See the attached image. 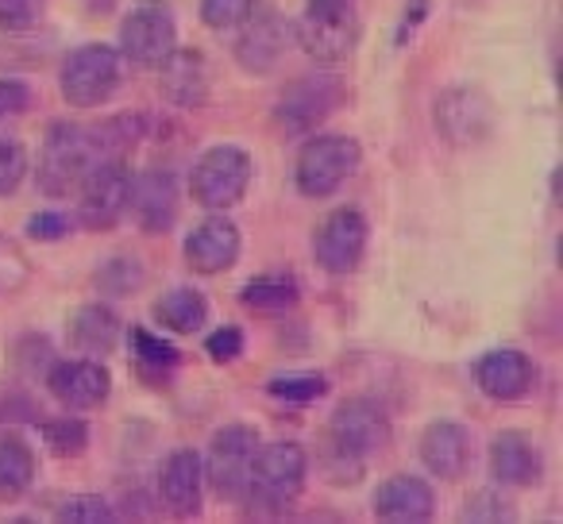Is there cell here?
Returning a JSON list of instances; mask_svg holds the SVG:
<instances>
[{
    "mask_svg": "<svg viewBox=\"0 0 563 524\" xmlns=\"http://www.w3.org/2000/svg\"><path fill=\"white\" fill-rule=\"evenodd\" d=\"M390 421L371 398H347L332 413L329 432H324V475L340 486H352L367 475V459L386 444Z\"/></svg>",
    "mask_w": 563,
    "mask_h": 524,
    "instance_id": "1",
    "label": "cell"
},
{
    "mask_svg": "<svg viewBox=\"0 0 563 524\" xmlns=\"http://www.w3.org/2000/svg\"><path fill=\"white\" fill-rule=\"evenodd\" d=\"M104 155L101 135L97 127H78V124H55L47 135H43V150H40V170H35V181H40L43 197H70L78 193L81 178L93 170Z\"/></svg>",
    "mask_w": 563,
    "mask_h": 524,
    "instance_id": "2",
    "label": "cell"
},
{
    "mask_svg": "<svg viewBox=\"0 0 563 524\" xmlns=\"http://www.w3.org/2000/svg\"><path fill=\"white\" fill-rule=\"evenodd\" d=\"M290 27L298 47L321 66H340L355 55L363 40L355 0H306L301 16Z\"/></svg>",
    "mask_w": 563,
    "mask_h": 524,
    "instance_id": "3",
    "label": "cell"
},
{
    "mask_svg": "<svg viewBox=\"0 0 563 524\" xmlns=\"http://www.w3.org/2000/svg\"><path fill=\"white\" fill-rule=\"evenodd\" d=\"M120 81H124V58L109 43H86V47H74L63 58V70H58V93L70 109L89 112L101 109L117 97Z\"/></svg>",
    "mask_w": 563,
    "mask_h": 524,
    "instance_id": "4",
    "label": "cell"
},
{
    "mask_svg": "<svg viewBox=\"0 0 563 524\" xmlns=\"http://www.w3.org/2000/svg\"><path fill=\"white\" fill-rule=\"evenodd\" d=\"M251 178H255V163L251 150L240 143H217L209 147L194 166H189V197L201 204L205 212H224L247 197Z\"/></svg>",
    "mask_w": 563,
    "mask_h": 524,
    "instance_id": "5",
    "label": "cell"
},
{
    "mask_svg": "<svg viewBox=\"0 0 563 524\" xmlns=\"http://www.w3.org/2000/svg\"><path fill=\"white\" fill-rule=\"evenodd\" d=\"M360 163H363L360 140L340 132H321L301 143L298 163H294V186H298V193L324 201V197H332L360 170Z\"/></svg>",
    "mask_w": 563,
    "mask_h": 524,
    "instance_id": "6",
    "label": "cell"
},
{
    "mask_svg": "<svg viewBox=\"0 0 563 524\" xmlns=\"http://www.w3.org/2000/svg\"><path fill=\"white\" fill-rule=\"evenodd\" d=\"M120 58L135 70H158L178 51V16L166 0H140L120 20Z\"/></svg>",
    "mask_w": 563,
    "mask_h": 524,
    "instance_id": "7",
    "label": "cell"
},
{
    "mask_svg": "<svg viewBox=\"0 0 563 524\" xmlns=\"http://www.w3.org/2000/svg\"><path fill=\"white\" fill-rule=\"evenodd\" d=\"M309 478V455L294 439H274V444H258L255 467H251V490L247 501H255V509L278 513L286 509Z\"/></svg>",
    "mask_w": 563,
    "mask_h": 524,
    "instance_id": "8",
    "label": "cell"
},
{
    "mask_svg": "<svg viewBox=\"0 0 563 524\" xmlns=\"http://www.w3.org/2000/svg\"><path fill=\"white\" fill-rule=\"evenodd\" d=\"M258 432L251 424H224L217 428L209 444V455H201L205 462V490H212L220 501L235 505V501H247L251 490V467H255L258 451Z\"/></svg>",
    "mask_w": 563,
    "mask_h": 524,
    "instance_id": "9",
    "label": "cell"
},
{
    "mask_svg": "<svg viewBox=\"0 0 563 524\" xmlns=\"http://www.w3.org/2000/svg\"><path fill=\"white\" fill-rule=\"evenodd\" d=\"M132 186L135 170L128 166V158L112 155L101 158L93 170L81 178L78 186V220L74 224L86 232H109L124 220V212L132 209Z\"/></svg>",
    "mask_w": 563,
    "mask_h": 524,
    "instance_id": "10",
    "label": "cell"
},
{
    "mask_svg": "<svg viewBox=\"0 0 563 524\" xmlns=\"http://www.w3.org/2000/svg\"><path fill=\"white\" fill-rule=\"evenodd\" d=\"M347 101V86L344 78L329 70H317V74H306V78L290 81L286 93L278 97V116L282 132L290 135H306V132H317L324 120H332Z\"/></svg>",
    "mask_w": 563,
    "mask_h": 524,
    "instance_id": "11",
    "label": "cell"
},
{
    "mask_svg": "<svg viewBox=\"0 0 563 524\" xmlns=\"http://www.w3.org/2000/svg\"><path fill=\"white\" fill-rule=\"evenodd\" d=\"M432 124L448 147L471 150L494 135L498 112H494L490 97L478 93L475 86H448L432 104Z\"/></svg>",
    "mask_w": 563,
    "mask_h": 524,
    "instance_id": "12",
    "label": "cell"
},
{
    "mask_svg": "<svg viewBox=\"0 0 563 524\" xmlns=\"http://www.w3.org/2000/svg\"><path fill=\"white\" fill-rule=\"evenodd\" d=\"M371 243V220L360 204H340L317 224L313 232V258L317 267L332 278L355 275Z\"/></svg>",
    "mask_w": 563,
    "mask_h": 524,
    "instance_id": "13",
    "label": "cell"
},
{
    "mask_svg": "<svg viewBox=\"0 0 563 524\" xmlns=\"http://www.w3.org/2000/svg\"><path fill=\"white\" fill-rule=\"evenodd\" d=\"M294 40V27L290 20L282 16L278 9H251V16L235 27V63L243 66L247 74L263 78V74L278 70V63L286 58V47Z\"/></svg>",
    "mask_w": 563,
    "mask_h": 524,
    "instance_id": "14",
    "label": "cell"
},
{
    "mask_svg": "<svg viewBox=\"0 0 563 524\" xmlns=\"http://www.w3.org/2000/svg\"><path fill=\"white\" fill-rule=\"evenodd\" d=\"M47 390L70 413H89V409H101L112 393V375L93 359V355H81V359H51L47 367Z\"/></svg>",
    "mask_w": 563,
    "mask_h": 524,
    "instance_id": "15",
    "label": "cell"
},
{
    "mask_svg": "<svg viewBox=\"0 0 563 524\" xmlns=\"http://www.w3.org/2000/svg\"><path fill=\"white\" fill-rule=\"evenodd\" d=\"M181 250H186V267L194 270V275L217 278L240 263L243 232L228 216H217V212H212V216L197 220V224L189 227Z\"/></svg>",
    "mask_w": 563,
    "mask_h": 524,
    "instance_id": "16",
    "label": "cell"
},
{
    "mask_svg": "<svg viewBox=\"0 0 563 524\" xmlns=\"http://www.w3.org/2000/svg\"><path fill=\"white\" fill-rule=\"evenodd\" d=\"M471 378H475L478 393L501 401V405H514V401L529 398L537 386V363L521 347H494V352L478 355Z\"/></svg>",
    "mask_w": 563,
    "mask_h": 524,
    "instance_id": "17",
    "label": "cell"
},
{
    "mask_svg": "<svg viewBox=\"0 0 563 524\" xmlns=\"http://www.w3.org/2000/svg\"><path fill=\"white\" fill-rule=\"evenodd\" d=\"M158 501L174 516H197L205 509V462L197 447H174L158 462Z\"/></svg>",
    "mask_w": 563,
    "mask_h": 524,
    "instance_id": "18",
    "label": "cell"
},
{
    "mask_svg": "<svg viewBox=\"0 0 563 524\" xmlns=\"http://www.w3.org/2000/svg\"><path fill=\"white\" fill-rule=\"evenodd\" d=\"M135 224L147 235H163L178 220V174L170 166H151L132 186Z\"/></svg>",
    "mask_w": 563,
    "mask_h": 524,
    "instance_id": "19",
    "label": "cell"
},
{
    "mask_svg": "<svg viewBox=\"0 0 563 524\" xmlns=\"http://www.w3.org/2000/svg\"><path fill=\"white\" fill-rule=\"evenodd\" d=\"M375 516L394 524H424L437 516V490L421 475H390L375 490Z\"/></svg>",
    "mask_w": 563,
    "mask_h": 524,
    "instance_id": "20",
    "label": "cell"
},
{
    "mask_svg": "<svg viewBox=\"0 0 563 524\" xmlns=\"http://www.w3.org/2000/svg\"><path fill=\"white\" fill-rule=\"evenodd\" d=\"M421 462L440 482H460L471 467V432L460 421H432L421 436Z\"/></svg>",
    "mask_w": 563,
    "mask_h": 524,
    "instance_id": "21",
    "label": "cell"
},
{
    "mask_svg": "<svg viewBox=\"0 0 563 524\" xmlns=\"http://www.w3.org/2000/svg\"><path fill=\"white\" fill-rule=\"evenodd\" d=\"M120 339H124V321H120L117 309L104 305V301L74 309L70 321H66V344L81 355H93V359L117 352Z\"/></svg>",
    "mask_w": 563,
    "mask_h": 524,
    "instance_id": "22",
    "label": "cell"
},
{
    "mask_svg": "<svg viewBox=\"0 0 563 524\" xmlns=\"http://www.w3.org/2000/svg\"><path fill=\"white\" fill-rule=\"evenodd\" d=\"M158 89L174 109H201L209 101V70L194 47H178L158 66Z\"/></svg>",
    "mask_w": 563,
    "mask_h": 524,
    "instance_id": "23",
    "label": "cell"
},
{
    "mask_svg": "<svg viewBox=\"0 0 563 524\" xmlns=\"http://www.w3.org/2000/svg\"><path fill=\"white\" fill-rule=\"evenodd\" d=\"M490 470L501 486L509 490H525L540 478L544 470V459H540V447L532 444L525 432L509 428V432H498L490 444Z\"/></svg>",
    "mask_w": 563,
    "mask_h": 524,
    "instance_id": "24",
    "label": "cell"
},
{
    "mask_svg": "<svg viewBox=\"0 0 563 524\" xmlns=\"http://www.w3.org/2000/svg\"><path fill=\"white\" fill-rule=\"evenodd\" d=\"M128 359H132L135 375L151 386H166L181 370V352L166 336H155L147 328L128 332Z\"/></svg>",
    "mask_w": 563,
    "mask_h": 524,
    "instance_id": "25",
    "label": "cell"
},
{
    "mask_svg": "<svg viewBox=\"0 0 563 524\" xmlns=\"http://www.w3.org/2000/svg\"><path fill=\"white\" fill-rule=\"evenodd\" d=\"M35 475H40V459L32 444L16 432H4L0 436V505L24 501V493L35 486Z\"/></svg>",
    "mask_w": 563,
    "mask_h": 524,
    "instance_id": "26",
    "label": "cell"
},
{
    "mask_svg": "<svg viewBox=\"0 0 563 524\" xmlns=\"http://www.w3.org/2000/svg\"><path fill=\"white\" fill-rule=\"evenodd\" d=\"M155 321L170 336H197L209 324V301L194 286H174L155 301Z\"/></svg>",
    "mask_w": 563,
    "mask_h": 524,
    "instance_id": "27",
    "label": "cell"
},
{
    "mask_svg": "<svg viewBox=\"0 0 563 524\" xmlns=\"http://www.w3.org/2000/svg\"><path fill=\"white\" fill-rule=\"evenodd\" d=\"M240 301L255 313H286L301 301V286L294 275L278 270V275H258L251 278L247 286L240 290Z\"/></svg>",
    "mask_w": 563,
    "mask_h": 524,
    "instance_id": "28",
    "label": "cell"
},
{
    "mask_svg": "<svg viewBox=\"0 0 563 524\" xmlns=\"http://www.w3.org/2000/svg\"><path fill=\"white\" fill-rule=\"evenodd\" d=\"M266 393L286 401V405H313V401H321L329 393V378L309 375V370H301V375H278L266 382Z\"/></svg>",
    "mask_w": 563,
    "mask_h": 524,
    "instance_id": "29",
    "label": "cell"
},
{
    "mask_svg": "<svg viewBox=\"0 0 563 524\" xmlns=\"http://www.w3.org/2000/svg\"><path fill=\"white\" fill-rule=\"evenodd\" d=\"M140 286H143V263H135V258H128V255L109 258V263H101V270H97V290L109 293V298H128V293H135Z\"/></svg>",
    "mask_w": 563,
    "mask_h": 524,
    "instance_id": "30",
    "label": "cell"
},
{
    "mask_svg": "<svg viewBox=\"0 0 563 524\" xmlns=\"http://www.w3.org/2000/svg\"><path fill=\"white\" fill-rule=\"evenodd\" d=\"M27 170H32V158H27L24 143L0 135V197L16 193V189L24 186Z\"/></svg>",
    "mask_w": 563,
    "mask_h": 524,
    "instance_id": "31",
    "label": "cell"
},
{
    "mask_svg": "<svg viewBox=\"0 0 563 524\" xmlns=\"http://www.w3.org/2000/svg\"><path fill=\"white\" fill-rule=\"evenodd\" d=\"M255 4L258 0H201L197 12H201V24L212 27V32H235L251 16Z\"/></svg>",
    "mask_w": 563,
    "mask_h": 524,
    "instance_id": "32",
    "label": "cell"
},
{
    "mask_svg": "<svg viewBox=\"0 0 563 524\" xmlns=\"http://www.w3.org/2000/svg\"><path fill=\"white\" fill-rule=\"evenodd\" d=\"M47 16V0H0V32H35Z\"/></svg>",
    "mask_w": 563,
    "mask_h": 524,
    "instance_id": "33",
    "label": "cell"
},
{
    "mask_svg": "<svg viewBox=\"0 0 563 524\" xmlns=\"http://www.w3.org/2000/svg\"><path fill=\"white\" fill-rule=\"evenodd\" d=\"M58 516H63L66 524H109V521H117V509H112V501L101 498V493H78V498L63 501Z\"/></svg>",
    "mask_w": 563,
    "mask_h": 524,
    "instance_id": "34",
    "label": "cell"
},
{
    "mask_svg": "<svg viewBox=\"0 0 563 524\" xmlns=\"http://www.w3.org/2000/svg\"><path fill=\"white\" fill-rule=\"evenodd\" d=\"M27 278H32V263H27V255L12 239L0 235V298L24 290Z\"/></svg>",
    "mask_w": 563,
    "mask_h": 524,
    "instance_id": "35",
    "label": "cell"
},
{
    "mask_svg": "<svg viewBox=\"0 0 563 524\" xmlns=\"http://www.w3.org/2000/svg\"><path fill=\"white\" fill-rule=\"evenodd\" d=\"M35 104V89L24 78H0V124L24 116Z\"/></svg>",
    "mask_w": 563,
    "mask_h": 524,
    "instance_id": "36",
    "label": "cell"
},
{
    "mask_svg": "<svg viewBox=\"0 0 563 524\" xmlns=\"http://www.w3.org/2000/svg\"><path fill=\"white\" fill-rule=\"evenodd\" d=\"M43 439L55 447L58 455H78L89 444V428L81 421H51L43 424Z\"/></svg>",
    "mask_w": 563,
    "mask_h": 524,
    "instance_id": "37",
    "label": "cell"
},
{
    "mask_svg": "<svg viewBox=\"0 0 563 524\" xmlns=\"http://www.w3.org/2000/svg\"><path fill=\"white\" fill-rule=\"evenodd\" d=\"M243 347H247V336H243V328H235V324H220L217 332H209V336H205V352H209L212 363L240 359Z\"/></svg>",
    "mask_w": 563,
    "mask_h": 524,
    "instance_id": "38",
    "label": "cell"
},
{
    "mask_svg": "<svg viewBox=\"0 0 563 524\" xmlns=\"http://www.w3.org/2000/svg\"><path fill=\"white\" fill-rule=\"evenodd\" d=\"M70 232H74L70 212L47 209V212H35V216L27 220V235H32L35 243H58V239H66Z\"/></svg>",
    "mask_w": 563,
    "mask_h": 524,
    "instance_id": "39",
    "label": "cell"
},
{
    "mask_svg": "<svg viewBox=\"0 0 563 524\" xmlns=\"http://www.w3.org/2000/svg\"><path fill=\"white\" fill-rule=\"evenodd\" d=\"M81 4H86L89 12H112L120 4V0H81Z\"/></svg>",
    "mask_w": 563,
    "mask_h": 524,
    "instance_id": "40",
    "label": "cell"
}]
</instances>
